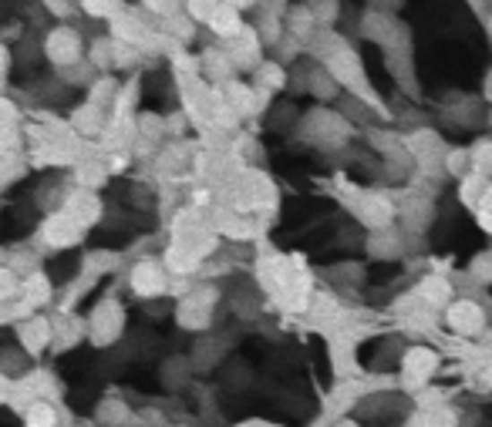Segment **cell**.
<instances>
[{"label":"cell","mask_w":492,"mask_h":427,"mask_svg":"<svg viewBox=\"0 0 492 427\" xmlns=\"http://www.w3.org/2000/svg\"><path fill=\"white\" fill-rule=\"evenodd\" d=\"M24 424L28 427H55L57 424V411L47 400H34L24 407Z\"/></svg>","instance_id":"7a4b0ae2"},{"label":"cell","mask_w":492,"mask_h":427,"mask_svg":"<svg viewBox=\"0 0 492 427\" xmlns=\"http://www.w3.org/2000/svg\"><path fill=\"white\" fill-rule=\"evenodd\" d=\"M432 371H436V354L432 350H411L401 360V380H405L408 390H419L432 377Z\"/></svg>","instance_id":"6da1fadb"},{"label":"cell","mask_w":492,"mask_h":427,"mask_svg":"<svg viewBox=\"0 0 492 427\" xmlns=\"http://www.w3.org/2000/svg\"><path fill=\"white\" fill-rule=\"evenodd\" d=\"M486 124H489V128H492V118H489V122H486Z\"/></svg>","instance_id":"5b68a950"},{"label":"cell","mask_w":492,"mask_h":427,"mask_svg":"<svg viewBox=\"0 0 492 427\" xmlns=\"http://www.w3.org/2000/svg\"><path fill=\"white\" fill-rule=\"evenodd\" d=\"M486 377H489V384H492V367H489V373H486Z\"/></svg>","instance_id":"277c9868"},{"label":"cell","mask_w":492,"mask_h":427,"mask_svg":"<svg viewBox=\"0 0 492 427\" xmlns=\"http://www.w3.org/2000/svg\"><path fill=\"white\" fill-rule=\"evenodd\" d=\"M338 427H358V424H351V421H341V424Z\"/></svg>","instance_id":"3957f363"}]
</instances>
